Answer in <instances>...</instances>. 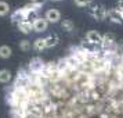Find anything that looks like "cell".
I'll return each mask as SVG.
<instances>
[{
	"label": "cell",
	"mask_w": 123,
	"mask_h": 118,
	"mask_svg": "<svg viewBox=\"0 0 123 118\" xmlns=\"http://www.w3.org/2000/svg\"><path fill=\"white\" fill-rule=\"evenodd\" d=\"M11 54L12 51L8 46H0V57L1 58H8V57H11Z\"/></svg>",
	"instance_id": "cell-14"
},
{
	"label": "cell",
	"mask_w": 123,
	"mask_h": 118,
	"mask_svg": "<svg viewBox=\"0 0 123 118\" xmlns=\"http://www.w3.org/2000/svg\"><path fill=\"white\" fill-rule=\"evenodd\" d=\"M117 10H123V0H119V3H117Z\"/></svg>",
	"instance_id": "cell-19"
},
{
	"label": "cell",
	"mask_w": 123,
	"mask_h": 118,
	"mask_svg": "<svg viewBox=\"0 0 123 118\" xmlns=\"http://www.w3.org/2000/svg\"><path fill=\"white\" fill-rule=\"evenodd\" d=\"M65 60H67L68 65H69V68H71V69H79V65H80V62H79L78 60H76V58L72 56V54H71L69 57H67Z\"/></svg>",
	"instance_id": "cell-11"
},
{
	"label": "cell",
	"mask_w": 123,
	"mask_h": 118,
	"mask_svg": "<svg viewBox=\"0 0 123 118\" xmlns=\"http://www.w3.org/2000/svg\"><path fill=\"white\" fill-rule=\"evenodd\" d=\"M17 27H18V31H19V32H22V34H25V35L31 34V32L33 31V24L28 22V21H24V22L18 24Z\"/></svg>",
	"instance_id": "cell-7"
},
{
	"label": "cell",
	"mask_w": 123,
	"mask_h": 118,
	"mask_svg": "<svg viewBox=\"0 0 123 118\" xmlns=\"http://www.w3.org/2000/svg\"><path fill=\"white\" fill-rule=\"evenodd\" d=\"M33 49L37 51H42L46 49V40L44 38H37V39L33 42Z\"/></svg>",
	"instance_id": "cell-10"
},
{
	"label": "cell",
	"mask_w": 123,
	"mask_h": 118,
	"mask_svg": "<svg viewBox=\"0 0 123 118\" xmlns=\"http://www.w3.org/2000/svg\"><path fill=\"white\" fill-rule=\"evenodd\" d=\"M10 13V6L6 1H0V17H4Z\"/></svg>",
	"instance_id": "cell-15"
},
{
	"label": "cell",
	"mask_w": 123,
	"mask_h": 118,
	"mask_svg": "<svg viewBox=\"0 0 123 118\" xmlns=\"http://www.w3.org/2000/svg\"><path fill=\"white\" fill-rule=\"evenodd\" d=\"M31 3H32V4H35L36 7H39V8H40V7H42V6H43V4L46 3V0H31Z\"/></svg>",
	"instance_id": "cell-18"
},
{
	"label": "cell",
	"mask_w": 123,
	"mask_h": 118,
	"mask_svg": "<svg viewBox=\"0 0 123 118\" xmlns=\"http://www.w3.org/2000/svg\"><path fill=\"white\" fill-rule=\"evenodd\" d=\"M49 28V21L44 17H39L33 22V31L35 32H46Z\"/></svg>",
	"instance_id": "cell-5"
},
{
	"label": "cell",
	"mask_w": 123,
	"mask_h": 118,
	"mask_svg": "<svg viewBox=\"0 0 123 118\" xmlns=\"http://www.w3.org/2000/svg\"><path fill=\"white\" fill-rule=\"evenodd\" d=\"M11 72H10V69H1L0 71V82L1 83H8L10 81H11Z\"/></svg>",
	"instance_id": "cell-9"
},
{
	"label": "cell",
	"mask_w": 123,
	"mask_h": 118,
	"mask_svg": "<svg viewBox=\"0 0 123 118\" xmlns=\"http://www.w3.org/2000/svg\"><path fill=\"white\" fill-rule=\"evenodd\" d=\"M44 64H46V62L43 61L42 58H39V57H35V58H32V60H31V62H29L28 69L32 74H40V72H42V69L44 68Z\"/></svg>",
	"instance_id": "cell-2"
},
{
	"label": "cell",
	"mask_w": 123,
	"mask_h": 118,
	"mask_svg": "<svg viewBox=\"0 0 123 118\" xmlns=\"http://www.w3.org/2000/svg\"><path fill=\"white\" fill-rule=\"evenodd\" d=\"M32 47H33V45H31V42L26 40V39H24V40L19 42V49H21L22 51H29Z\"/></svg>",
	"instance_id": "cell-16"
},
{
	"label": "cell",
	"mask_w": 123,
	"mask_h": 118,
	"mask_svg": "<svg viewBox=\"0 0 123 118\" xmlns=\"http://www.w3.org/2000/svg\"><path fill=\"white\" fill-rule=\"evenodd\" d=\"M44 40H46V49H50V47H54V46L58 45L60 38L57 35H50V36L44 38Z\"/></svg>",
	"instance_id": "cell-8"
},
{
	"label": "cell",
	"mask_w": 123,
	"mask_h": 118,
	"mask_svg": "<svg viewBox=\"0 0 123 118\" xmlns=\"http://www.w3.org/2000/svg\"><path fill=\"white\" fill-rule=\"evenodd\" d=\"M44 18L49 21V24H55L58 22L60 20H61V13L58 11V10H55V8H50V10H47V13H46Z\"/></svg>",
	"instance_id": "cell-6"
},
{
	"label": "cell",
	"mask_w": 123,
	"mask_h": 118,
	"mask_svg": "<svg viewBox=\"0 0 123 118\" xmlns=\"http://www.w3.org/2000/svg\"><path fill=\"white\" fill-rule=\"evenodd\" d=\"M37 11L39 10H31V11L26 14V18H25V21H28V22L33 24L37 18H39V14H37Z\"/></svg>",
	"instance_id": "cell-13"
},
{
	"label": "cell",
	"mask_w": 123,
	"mask_h": 118,
	"mask_svg": "<svg viewBox=\"0 0 123 118\" xmlns=\"http://www.w3.org/2000/svg\"><path fill=\"white\" fill-rule=\"evenodd\" d=\"M120 11V14H122V18H123V10H119Z\"/></svg>",
	"instance_id": "cell-20"
},
{
	"label": "cell",
	"mask_w": 123,
	"mask_h": 118,
	"mask_svg": "<svg viewBox=\"0 0 123 118\" xmlns=\"http://www.w3.org/2000/svg\"><path fill=\"white\" fill-rule=\"evenodd\" d=\"M86 40L90 42V43H93V45L101 46V43H102V35L98 31H89L86 34Z\"/></svg>",
	"instance_id": "cell-3"
},
{
	"label": "cell",
	"mask_w": 123,
	"mask_h": 118,
	"mask_svg": "<svg viewBox=\"0 0 123 118\" xmlns=\"http://www.w3.org/2000/svg\"><path fill=\"white\" fill-rule=\"evenodd\" d=\"M61 28L64 31H67V32H72L75 29V24L72 22V20H64L61 22Z\"/></svg>",
	"instance_id": "cell-12"
},
{
	"label": "cell",
	"mask_w": 123,
	"mask_h": 118,
	"mask_svg": "<svg viewBox=\"0 0 123 118\" xmlns=\"http://www.w3.org/2000/svg\"><path fill=\"white\" fill-rule=\"evenodd\" d=\"M106 18H109V21L115 24H123V18H122V14L117 8H109L108 13H106Z\"/></svg>",
	"instance_id": "cell-4"
},
{
	"label": "cell",
	"mask_w": 123,
	"mask_h": 118,
	"mask_svg": "<svg viewBox=\"0 0 123 118\" xmlns=\"http://www.w3.org/2000/svg\"><path fill=\"white\" fill-rule=\"evenodd\" d=\"M75 3L79 7H89L93 3V0H75Z\"/></svg>",
	"instance_id": "cell-17"
},
{
	"label": "cell",
	"mask_w": 123,
	"mask_h": 118,
	"mask_svg": "<svg viewBox=\"0 0 123 118\" xmlns=\"http://www.w3.org/2000/svg\"><path fill=\"white\" fill-rule=\"evenodd\" d=\"M106 13H108V10H106L102 4L91 3V4L89 6V14L93 18H95L97 21H102V20H105L106 18Z\"/></svg>",
	"instance_id": "cell-1"
},
{
	"label": "cell",
	"mask_w": 123,
	"mask_h": 118,
	"mask_svg": "<svg viewBox=\"0 0 123 118\" xmlns=\"http://www.w3.org/2000/svg\"><path fill=\"white\" fill-rule=\"evenodd\" d=\"M54 1H61V0H54Z\"/></svg>",
	"instance_id": "cell-21"
}]
</instances>
